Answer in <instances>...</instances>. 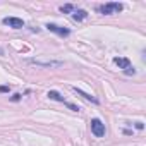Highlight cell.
<instances>
[{
  "label": "cell",
  "mask_w": 146,
  "mask_h": 146,
  "mask_svg": "<svg viewBox=\"0 0 146 146\" xmlns=\"http://www.w3.org/2000/svg\"><path fill=\"white\" fill-rule=\"evenodd\" d=\"M122 9H124L122 4H119V2H108V4L100 5L98 7V12H102L103 16H112V14H119Z\"/></svg>",
  "instance_id": "cell-1"
},
{
  "label": "cell",
  "mask_w": 146,
  "mask_h": 146,
  "mask_svg": "<svg viewBox=\"0 0 146 146\" xmlns=\"http://www.w3.org/2000/svg\"><path fill=\"white\" fill-rule=\"evenodd\" d=\"M29 64L33 65H38V67H62L64 62L62 60H38V58H33V60H28Z\"/></svg>",
  "instance_id": "cell-2"
},
{
  "label": "cell",
  "mask_w": 146,
  "mask_h": 146,
  "mask_svg": "<svg viewBox=\"0 0 146 146\" xmlns=\"http://www.w3.org/2000/svg\"><path fill=\"white\" fill-rule=\"evenodd\" d=\"M90 124H91V132H93L96 137H103V136H105V132H107V131H105V124H103L100 119H93Z\"/></svg>",
  "instance_id": "cell-3"
},
{
  "label": "cell",
  "mask_w": 146,
  "mask_h": 146,
  "mask_svg": "<svg viewBox=\"0 0 146 146\" xmlns=\"http://www.w3.org/2000/svg\"><path fill=\"white\" fill-rule=\"evenodd\" d=\"M5 26H11V28H14V29H21V28H24V21L23 19H19V17H4V21H2Z\"/></svg>",
  "instance_id": "cell-4"
},
{
  "label": "cell",
  "mask_w": 146,
  "mask_h": 146,
  "mask_svg": "<svg viewBox=\"0 0 146 146\" xmlns=\"http://www.w3.org/2000/svg\"><path fill=\"white\" fill-rule=\"evenodd\" d=\"M46 29L48 31H52V33H57L58 36H62V38H65V36H69L70 35V31L67 29V28H62V26H57V24H52V23H48L46 24Z\"/></svg>",
  "instance_id": "cell-5"
},
{
  "label": "cell",
  "mask_w": 146,
  "mask_h": 146,
  "mask_svg": "<svg viewBox=\"0 0 146 146\" xmlns=\"http://www.w3.org/2000/svg\"><path fill=\"white\" fill-rule=\"evenodd\" d=\"M70 90H72V91H74L76 95H79V96H83L84 100H88V102H91V103H95V105H98V103H100V100H98V98H95L93 95H90V93H86V91H83V90H79V88H74V86H72Z\"/></svg>",
  "instance_id": "cell-6"
},
{
  "label": "cell",
  "mask_w": 146,
  "mask_h": 146,
  "mask_svg": "<svg viewBox=\"0 0 146 146\" xmlns=\"http://www.w3.org/2000/svg\"><path fill=\"white\" fill-rule=\"evenodd\" d=\"M113 62H115V65H117L119 69H124V70H127L129 67H132V65H131V60L125 58V57H115Z\"/></svg>",
  "instance_id": "cell-7"
},
{
  "label": "cell",
  "mask_w": 146,
  "mask_h": 146,
  "mask_svg": "<svg viewBox=\"0 0 146 146\" xmlns=\"http://www.w3.org/2000/svg\"><path fill=\"white\" fill-rule=\"evenodd\" d=\"M86 17H88V12H86V11H83V9H78L74 14H72V19L78 21V23H79V21H84Z\"/></svg>",
  "instance_id": "cell-8"
},
{
  "label": "cell",
  "mask_w": 146,
  "mask_h": 146,
  "mask_svg": "<svg viewBox=\"0 0 146 146\" xmlns=\"http://www.w3.org/2000/svg\"><path fill=\"white\" fill-rule=\"evenodd\" d=\"M46 96H48L50 100H55V102H60V103H65V100L62 98V95H60L58 91H53V90H52V91H48V95H46Z\"/></svg>",
  "instance_id": "cell-9"
},
{
  "label": "cell",
  "mask_w": 146,
  "mask_h": 146,
  "mask_svg": "<svg viewBox=\"0 0 146 146\" xmlns=\"http://www.w3.org/2000/svg\"><path fill=\"white\" fill-rule=\"evenodd\" d=\"M64 105H65V107H69L72 112H79V107H78V105H74V103H69V102H65Z\"/></svg>",
  "instance_id": "cell-10"
},
{
  "label": "cell",
  "mask_w": 146,
  "mask_h": 146,
  "mask_svg": "<svg viewBox=\"0 0 146 146\" xmlns=\"http://www.w3.org/2000/svg\"><path fill=\"white\" fill-rule=\"evenodd\" d=\"M60 11L67 14V12H70V11H72V5H70V4H67V5H62V7H60Z\"/></svg>",
  "instance_id": "cell-11"
},
{
  "label": "cell",
  "mask_w": 146,
  "mask_h": 146,
  "mask_svg": "<svg viewBox=\"0 0 146 146\" xmlns=\"http://www.w3.org/2000/svg\"><path fill=\"white\" fill-rule=\"evenodd\" d=\"M11 100H12V102H19V100H21V95H19V93H16V95H14Z\"/></svg>",
  "instance_id": "cell-12"
},
{
  "label": "cell",
  "mask_w": 146,
  "mask_h": 146,
  "mask_svg": "<svg viewBox=\"0 0 146 146\" xmlns=\"http://www.w3.org/2000/svg\"><path fill=\"white\" fill-rule=\"evenodd\" d=\"M9 90H11L9 86H0V93H7Z\"/></svg>",
  "instance_id": "cell-13"
},
{
  "label": "cell",
  "mask_w": 146,
  "mask_h": 146,
  "mask_svg": "<svg viewBox=\"0 0 146 146\" xmlns=\"http://www.w3.org/2000/svg\"><path fill=\"white\" fill-rule=\"evenodd\" d=\"M134 125H136V129H143V127H144L143 122H134Z\"/></svg>",
  "instance_id": "cell-14"
}]
</instances>
